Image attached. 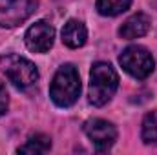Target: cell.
<instances>
[{
  "label": "cell",
  "mask_w": 157,
  "mask_h": 155,
  "mask_svg": "<svg viewBox=\"0 0 157 155\" xmlns=\"http://www.w3.org/2000/svg\"><path fill=\"white\" fill-rule=\"evenodd\" d=\"M119 88V75L108 62H95L90 73V91L88 99L93 106L101 108L112 100Z\"/></svg>",
  "instance_id": "obj_1"
},
{
  "label": "cell",
  "mask_w": 157,
  "mask_h": 155,
  "mask_svg": "<svg viewBox=\"0 0 157 155\" xmlns=\"http://www.w3.org/2000/svg\"><path fill=\"white\" fill-rule=\"evenodd\" d=\"M80 95V77L73 64H62L49 84V97L60 108H70Z\"/></svg>",
  "instance_id": "obj_2"
},
{
  "label": "cell",
  "mask_w": 157,
  "mask_h": 155,
  "mask_svg": "<svg viewBox=\"0 0 157 155\" xmlns=\"http://www.w3.org/2000/svg\"><path fill=\"white\" fill-rule=\"evenodd\" d=\"M0 71L9 78V82H13V86L20 89H26L39 80L37 66L31 60L15 53L0 57Z\"/></svg>",
  "instance_id": "obj_3"
},
{
  "label": "cell",
  "mask_w": 157,
  "mask_h": 155,
  "mask_svg": "<svg viewBox=\"0 0 157 155\" xmlns=\"http://www.w3.org/2000/svg\"><path fill=\"white\" fill-rule=\"evenodd\" d=\"M119 62H121L122 70L128 75H132L133 78H139V80L150 77L154 68H155V60H154L152 53L146 47H143V46H130V47H126L121 53Z\"/></svg>",
  "instance_id": "obj_4"
},
{
  "label": "cell",
  "mask_w": 157,
  "mask_h": 155,
  "mask_svg": "<svg viewBox=\"0 0 157 155\" xmlns=\"http://www.w3.org/2000/svg\"><path fill=\"white\" fill-rule=\"evenodd\" d=\"M39 0H0V28H17L35 11Z\"/></svg>",
  "instance_id": "obj_5"
},
{
  "label": "cell",
  "mask_w": 157,
  "mask_h": 155,
  "mask_svg": "<svg viewBox=\"0 0 157 155\" xmlns=\"http://www.w3.org/2000/svg\"><path fill=\"white\" fill-rule=\"evenodd\" d=\"M84 133L97 152H108L117 141V128L104 119H90L84 122Z\"/></svg>",
  "instance_id": "obj_6"
},
{
  "label": "cell",
  "mask_w": 157,
  "mask_h": 155,
  "mask_svg": "<svg viewBox=\"0 0 157 155\" xmlns=\"http://www.w3.org/2000/svg\"><path fill=\"white\" fill-rule=\"evenodd\" d=\"M26 46L29 51L33 53H46L51 49L53 40H55V29L49 22L46 20H39L35 22L24 35Z\"/></svg>",
  "instance_id": "obj_7"
},
{
  "label": "cell",
  "mask_w": 157,
  "mask_h": 155,
  "mask_svg": "<svg viewBox=\"0 0 157 155\" xmlns=\"http://www.w3.org/2000/svg\"><path fill=\"white\" fill-rule=\"evenodd\" d=\"M150 26H152V20L146 13H135L124 20V24L119 28V35L126 40L139 39L150 31Z\"/></svg>",
  "instance_id": "obj_8"
},
{
  "label": "cell",
  "mask_w": 157,
  "mask_h": 155,
  "mask_svg": "<svg viewBox=\"0 0 157 155\" xmlns=\"http://www.w3.org/2000/svg\"><path fill=\"white\" fill-rule=\"evenodd\" d=\"M86 39H88V31H86V26L80 22V20H68L62 28V42L71 47V49H77L80 46L86 44Z\"/></svg>",
  "instance_id": "obj_9"
},
{
  "label": "cell",
  "mask_w": 157,
  "mask_h": 155,
  "mask_svg": "<svg viewBox=\"0 0 157 155\" xmlns=\"http://www.w3.org/2000/svg\"><path fill=\"white\" fill-rule=\"evenodd\" d=\"M49 148H51V139L44 133H35V135H29L28 141L18 148V153L39 155L49 152Z\"/></svg>",
  "instance_id": "obj_10"
},
{
  "label": "cell",
  "mask_w": 157,
  "mask_h": 155,
  "mask_svg": "<svg viewBox=\"0 0 157 155\" xmlns=\"http://www.w3.org/2000/svg\"><path fill=\"white\" fill-rule=\"evenodd\" d=\"M95 6L102 17H117L132 6V0H97Z\"/></svg>",
  "instance_id": "obj_11"
},
{
  "label": "cell",
  "mask_w": 157,
  "mask_h": 155,
  "mask_svg": "<svg viewBox=\"0 0 157 155\" xmlns=\"http://www.w3.org/2000/svg\"><path fill=\"white\" fill-rule=\"evenodd\" d=\"M141 137L146 144L157 146V110L144 115L141 126Z\"/></svg>",
  "instance_id": "obj_12"
},
{
  "label": "cell",
  "mask_w": 157,
  "mask_h": 155,
  "mask_svg": "<svg viewBox=\"0 0 157 155\" xmlns=\"http://www.w3.org/2000/svg\"><path fill=\"white\" fill-rule=\"evenodd\" d=\"M7 104H9V99H7V91L4 88V84L0 82V117L7 112Z\"/></svg>",
  "instance_id": "obj_13"
}]
</instances>
